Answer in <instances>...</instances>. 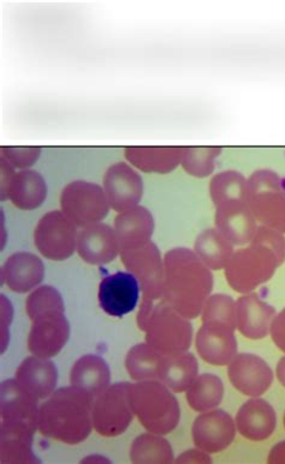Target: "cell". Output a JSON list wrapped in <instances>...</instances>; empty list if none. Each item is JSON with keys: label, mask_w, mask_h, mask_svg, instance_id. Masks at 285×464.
<instances>
[{"label": "cell", "mask_w": 285, "mask_h": 464, "mask_svg": "<svg viewBox=\"0 0 285 464\" xmlns=\"http://www.w3.org/2000/svg\"><path fill=\"white\" fill-rule=\"evenodd\" d=\"M213 291V275L188 248H173L164 258L162 299L182 317L194 319Z\"/></svg>", "instance_id": "obj_1"}, {"label": "cell", "mask_w": 285, "mask_h": 464, "mask_svg": "<svg viewBox=\"0 0 285 464\" xmlns=\"http://www.w3.org/2000/svg\"><path fill=\"white\" fill-rule=\"evenodd\" d=\"M93 406V397L79 388L55 390L40 406L38 430L64 444L83 443L94 429Z\"/></svg>", "instance_id": "obj_2"}, {"label": "cell", "mask_w": 285, "mask_h": 464, "mask_svg": "<svg viewBox=\"0 0 285 464\" xmlns=\"http://www.w3.org/2000/svg\"><path fill=\"white\" fill-rule=\"evenodd\" d=\"M285 261V237L271 228L255 232L250 246L232 255L225 277L234 291L248 295L273 276Z\"/></svg>", "instance_id": "obj_3"}, {"label": "cell", "mask_w": 285, "mask_h": 464, "mask_svg": "<svg viewBox=\"0 0 285 464\" xmlns=\"http://www.w3.org/2000/svg\"><path fill=\"white\" fill-rule=\"evenodd\" d=\"M25 311L32 321L28 349L39 358H54L70 337V324L61 293L51 285H43L31 293Z\"/></svg>", "instance_id": "obj_4"}, {"label": "cell", "mask_w": 285, "mask_h": 464, "mask_svg": "<svg viewBox=\"0 0 285 464\" xmlns=\"http://www.w3.org/2000/svg\"><path fill=\"white\" fill-rule=\"evenodd\" d=\"M221 174L211 184V195L217 209V229L232 245H244L253 239L257 225L248 202L246 181L239 174Z\"/></svg>", "instance_id": "obj_5"}, {"label": "cell", "mask_w": 285, "mask_h": 464, "mask_svg": "<svg viewBox=\"0 0 285 464\" xmlns=\"http://www.w3.org/2000/svg\"><path fill=\"white\" fill-rule=\"evenodd\" d=\"M138 326L146 334V343L162 356L182 354L192 346V325L164 299L144 300L138 314Z\"/></svg>", "instance_id": "obj_6"}, {"label": "cell", "mask_w": 285, "mask_h": 464, "mask_svg": "<svg viewBox=\"0 0 285 464\" xmlns=\"http://www.w3.org/2000/svg\"><path fill=\"white\" fill-rule=\"evenodd\" d=\"M129 399L133 411L148 432L165 436L180 424L179 401L161 381L131 384Z\"/></svg>", "instance_id": "obj_7"}, {"label": "cell", "mask_w": 285, "mask_h": 464, "mask_svg": "<svg viewBox=\"0 0 285 464\" xmlns=\"http://www.w3.org/2000/svg\"><path fill=\"white\" fill-rule=\"evenodd\" d=\"M62 211L75 224L86 228L99 224L110 210L109 199L99 185L88 181H74L62 192Z\"/></svg>", "instance_id": "obj_8"}, {"label": "cell", "mask_w": 285, "mask_h": 464, "mask_svg": "<svg viewBox=\"0 0 285 464\" xmlns=\"http://www.w3.org/2000/svg\"><path fill=\"white\" fill-rule=\"evenodd\" d=\"M131 383L120 382L96 397L93 406V427L103 437H118L128 430L134 418L131 399Z\"/></svg>", "instance_id": "obj_9"}, {"label": "cell", "mask_w": 285, "mask_h": 464, "mask_svg": "<svg viewBox=\"0 0 285 464\" xmlns=\"http://www.w3.org/2000/svg\"><path fill=\"white\" fill-rule=\"evenodd\" d=\"M77 227L63 211H51L39 221L34 243L40 254L51 261L72 257L77 247Z\"/></svg>", "instance_id": "obj_10"}, {"label": "cell", "mask_w": 285, "mask_h": 464, "mask_svg": "<svg viewBox=\"0 0 285 464\" xmlns=\"http://www.w3.org/2000/svg\"><path fill=\"white\" fill-rule=\"evenodd\" d=\"M121 258L125 268L138 278L142 291V299L162 298L164 285V262L155 244L147 243L142 246L122 250Z\"/></svg>", "instance_id": "obj_11"}, {"label": "cell", "mask_w": 285, "mask_h": 464, "mask_svg": "<svg viewBox=\"0 0 285 464\" xmlns=\"http://www.w3.org/2000/svg\"><path fill=\"white\" fill-rule=\"evenodd\" d=\"M248 190V202L254 218L266 227L285 233V191L279 178L254 177Z\"/></svg>", "instance_id": "obj_12"}, {"label": "cell", "mask_w": 285, "mask_h": 464, "mask_svg": "<svg viewBox=\"0 0 285 464\" xmlns=\"http://www.w3.org/2000/svg\"><path fill=\"white\" fill-rule=\"evenodd\" d=\"M236 325L220 322H202L196 334L195 346L200 358L214 366H225L238 355Z\"/></svg>", "instance_id": "obj_13"}, {"label": "cell", "mask_w": 285, "mask_h": 464, "mask_svg": "<svg viewBox=\"0 0 285 464\" xmlns=\"http://www.w3.org/2000/svg\"><path fill=\"white\" fill-rule=\"evenodd\" d=\"M140 284L132 273L118 271L103 277L99 285L102 310L113 317L122 318L135 310L140 299Z\"/></svg>", "instance_id": "obj_14"}, {"label": "cell", "mask_w": 285, "mask_h": 464, "mask_svg": "<svg viewBox=\"0 0 285 464\" xmlns=\"http://www.w3.org/2000/svg\"><path fill=\"white\" fill-rule=\"evenodd\" d=\"M192 434L196 448L207 454H217L234 441L236 425L227 411H209L195 419Z\"/></svg>", "instance_id": "obj_15"}, {"label": "cell", "mask_w": 285, "mask_h": 464, "mask_svg": "<svg viewBox=\"0 0 285 464\" xmlns=\"http://www.w3.org/2000/svg\"><path fill=\"white\" fill-rule=\"evenodd\" d=\"M229 380L243 395L259 397L271 387L273 372L269 363L260 356L242 353L238 354L228 369Z\"/></svg>", "instance_id": "obj_16"}, {"label": "cell", "mask_w": 285, "mask_h": 464, "mask_svg": "<svg viewBox=\"0 0 285 464\" xmlns=\"http://www.w3.org/2000/svg\"><path fill=\"white\" fill-rule=\"evenodd\" d=\"M38 399L28 392L18 382L6 380L0 387V414L2 422L25 424L38 430Z\"/></svg>", "instance_id": "obj_17"}, {"label": "cell", "mask_w": 285, "mask_h": 464, "mask_svg": "<svg viewBox=\"0 0 285 464\" xmlns=\"http://www.w3.org/2000/svg\"><path fill=\"white\" fill-rule=\"evenodd\" d=\"M103 185L110 206L120 214L138 207L142 198V179L125 163L110 167Z\"/></svg>", "instance_id": "obj_18"}, {"label": "cell", "mask_w": 285, "mask_h": 464, "mask_svg": "<svg viewBox=\"0 0 285 464\" xmlns=\"http://www.w3.org/2000/svg\"><path fill=\"white\" fill-rule=\"evenodd\" d=\"M77 252L88 265H109L120 252L116 232L105 224L81 229L77 234Z\"/></svg>", "instance_id": "obj_19"}, {"label": "cell", "mask_w": 285, "mask_h": 464, "mask_svg": "<svg viewBox=\"0 0 285 464\" xmlns=\"http://www.w3.org/2000/svg\"><path fill=\"white\" fill-rule=\"evenodd\" d=\"M276 310L254 293L241 296L236 303V328L244 337L261 340L269 335Z\"/></svg>", "instance_id": "obj_20"}, {"label": "cell", "mask_w": 285, "mask_h": 464, "mask_svg": "<svg viewBox=\"0 0 285 464\" xmlns=\"http://www.w3.org/2000/svg\"><path fill=\"white\" fill-rule=\"evenodd\" d=\"M3 281L15 293H28L38 287L45 277V266L38 256L17 252L3 266Z\"/></svg>", "instance_id": "obj_21"}, {"label": "cell", "mask_w": 285, "mask_h": 464, "mask_svg": "<svg viewBox=\"0 0 285 464\" xmlns=\"http://www.w3.org/2000/svg\"><path fill=\"white\" fill-rule=\"evenodd\" d=\"M277 426L276 411L271 404L261 399L243 403L236 415V427L241 436L253 441L269 440Z\"/></svg>", "instance_id": "obj_22"}, {"label": "cell", "mask_w": 285, "mask_h": 464, "mask_svg": "<svg viewBox=\"0 0 285 464\" xmlns=\"http://www.w3.org/2000/svg\"><path fill=\"white\" fill-rule=\"evenodd\" d=\"M16 381L36 399L45 400L57 387V367L50 359L28 356L18 366Z\"/></svg>", "instance_id": "obj_23"}, {"label": "cell", "mask_w": 285, "mask_h": 464, "mask_svg": "<svg viewBox=\"0 0 285 464\" xmlns=\"http://www.w3.org/2000/svg\"><path fill=\"white\" fill-rule=\"evenodd\" d=\"M35 429L25 424H0V462L40 463L33 452Z\"/></svg>", "instance_id": "obj_24"}, {"label": "cell", "mask_w": 285, "mask_h": 464, "mask_svg": "<svg viewBox=\"0 0 285 464\" xmlns=\"http://www.w3.org/2000/svg\"><path fill=\"white\" fill-rule=\"evenodd\" d=\"M153 231V218L146 208H133L118 215L114 220V232L120 244V251L150 243Z\"/></svg>", "instance_id": "obj_25"}, {"label": "cell", "mask_w": 285, "mask_h": 464, "mask_svg": "<svg viewBox=\"0 0 285 464\" xmlns=\"http://www.w3.org/2000/svg\"><path fill=\"white\" fill-rule=\"evenodd\" d=\"M70 383L95 400L110 387V367L102 356L94 354L81 356L74 363L70 372Z\"/></svg>", "instance_id": "obj_26"}, {"label": "cell", "mask_w": 285, "mask_h": 464, "mask_svg": "<svg viewBox=\"0 0 285 464\" xmlns=\"http://www.w3.org/2000/svg\"><path fill=\"white\" fill-rule=\"evenodd\" d=\"M46 195L47 187L42 174L34 170H24L15 174L2 199L9 198L15 207L22 210H33L42 207Z\"/></svg>", "instance_id": "obj_27"}, {"label": "cell", "mask_w": 285, "mask_h": 464, "mask_svg": "<svg viewBox=\"0 0 285 464\" xmlns=\"http://www.w3.org/2000/svg\"><path fill=\"white\" fill-rule=\"evenodd\" d=\"M198 374V360L192 353L162 356L159 363L158 380L172 392H187Z\"/></svg>", "instance_id": "obj_28"}, {"label": "cell", "mask_w": 285, "mask_h": 464, "mask_svg": "<svg viewBox=\"0 0 285 464\" xmlns=\"http://www.w3.org/2000/svg\"><path fill=\"white\" fill-rule=\"evenodd\" d=\"M195 254L210 269L220 270L227 266L234 248L218 229H207L196 239Z\"/></svg>", "instance_id": "obj_29"}, {"label": "cell", "mask_w": 285, "mask_h": 464, "mask_svg": "<svg viewBox=\"0 0 285 464\" xmlns=\"http://www.w3.org/2000/svg\"><path fill=\"white\" fill-rule=\"evenodd\" d=\"M224 396V384L216 374L205 373L196 377L187 390V402L199 413L212 411L220 406Z\"/></svg>", "instance_id": "obj_30"}, {"label": "cell", "mask_w": 285, "mask_h": 464, "mask_svg": "<svg viewBox=\"0 0 285 464\" xmlns=\"http://www.w3.org/2000/svg\"><path fill=\"white\" fill-rule=\"evenodd\" d=\"M133 463H173L175 456L169 441L161 434L144 433L133 441L131 448Z\"/></svg>", "instance_id": "obj_31"}, {"label": "cell", "mask_w": 285, "mask_h": 464, "mask_svg": "<svg viewBox=\"0 0 285 464\" xmlns=\"http://www.w3.org/2000/svg\"><path fill=\"white\" fill-rule=\"evenodd\" d=\"M162 358V355L154 351L150 344L139 343L125 356V369L132 380L136 382L158 380Z\"/></svg>", "instance_id": "obj_32"}, {"label": "cell", "mask_w": 285, "mask_h": 464, "mask_svg": "<svg viewBox=\"0 0 285 464\" xmlns=\"http://www.w3.org/2000/svg\"><path fill=\"white\" fill-rule=\"evenodd\" d=\"M40 151L42 150L39 148H25V150H21V148H17V150H15V148H2V153L5 154L3 158L6 159V161L14 167H17V169L31 167L38 160Z\"/></svg>", "instance_id": "obj_33"}, {"label": "cell", "mask_w": 285, "mask_h": 464, "mask_svg": "<svg viewBox=\"0 0 285 464\" xmlns=\"http://www.w3.org/2000/svg\"><path fill=\"white\" fill-rule=\"evenodd\" d=\"M270 334L276 346L285 353V309L273 318Z\"/></svg>", "instance_id": "obj_34"}, {"label": "cell", "mask_w": 285, "mask_h": 464, "mask_svg": "<svg viewBox=\"0 0 285 464\" xmlns=\"http://www.w3.org/2000/svg\"><path fill=\"white\" fill-rule=\"evenodd\" d=\"M177 463H212V459L210 458L207 452L198 450V449H192L183 452L179 459H175Z\"/></svg>", "instance_id": "obj_35"}, {"label": "cell", "mask_w": 285, "mask_h": 464, "mask_svg": "<svg viewBox=\"0 0 285 464\" xmlns=\"http://www.w3.org/2000/svg\"><path fill=\"white\" fill-rule=\"evenodd\" d=\"M268 462L285 463V440L273 447L271 452H270Z\"/></svg>", "instance_id": "obj_36"}, {"label": "cell", "mask_w": 285, "mask_h": 464, "mask_svg": "<svg viewBox=\"0 0 285 464\" xmlns=\"http://www.w3.org/2000/svg\"><path fill=\"white\" fill-rule=\"evenodd\" d=\"M277 378L285 388V356L280 360L279 365H277Z\"/></svg>", "instance_id": "obj_37"}, {"label": "cell", "mask_w": 285, "mask_h": 464, "mask_svg": "<svg viewBox=\"0 0 285 464\" xmlns=\"http://www.w3.org/2000/svg\"><path fill=\"white\" fill-rule=\"evenodd\" d=\"M99 462V463H102V462H106V463H110L109 459H103V458H99V456H91V458H87V459H83V463H86V462Z\"/></svg>", "instance_id": "obj_38"}, {"label": "cell", "mask_w": 285, "mask_h": 464, "mask_svg": "<svg viewBox=\"0 0 285 464\" xmlns=\"http://www.w3.org/2000/svg\"><path fill=\"white\" fill-rule=\"evenodd\" d=\"M284 427H285V414H284Z\"/></svg>", "instance_id": "obj_39"}]
</instances>
